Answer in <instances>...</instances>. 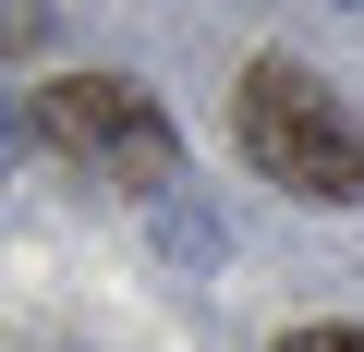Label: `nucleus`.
<instances>
[{
  "mask_svg": "<svg viewBox=\"0 0 364 352\" xmlns=\"http://www.w3.org/2000/svg\"><path fill=\"white\" fill-rule=\"evenodd\" d=\"M231 134H243V158L267 170V183H291L304 207H364V122H352L340 85L304 73L291 49H267V61L243 73Z\"/></svg>",
  "mask_w": 364,
  "mask_h": 352,
  "instance_id": "f257e3e1",
  "label": "nucleus"
},
{
  "mask_svg": "<svg viewBox=\"0 0 364 352\" xmlns=\"http://www.w3.org/2000/svg\"><path fill=\"white\" fill-rule=\"evenodd\" d=\"M25 122L61 146V158H85V170H109L122 195H158L170 183V110L134 85V73H49L37 97H25Z\"/></svg>",
  "mask_w": 364,
  "mask_h": 352,
  "instance_id": "f03ea898",
  "label": "nucleus"
},
{
  "mask_svg": "<svg viewBox=\"0 0 364 352\" xmlns=\"http://www.w3.org/2000/svg\"><path fill=\"white\" fill-rule=\"evenodd\" d=\"M279 352H364V328H291Z\"/></svg>",
  "mask_w": 364,
  "mask_h": 352,
  "instance_id": "7ed1b4c3",
  "label": "nucleus"
}]
</instances>
